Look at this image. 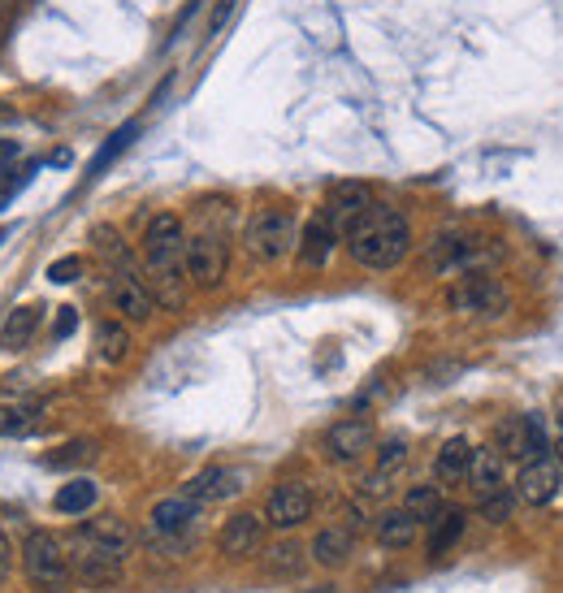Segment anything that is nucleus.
<instances>
[{
    "label": "nucleus",
    "instance_id": "obj_1",
    "mask_svg": "<svg viewBox=\"0 0 563 593\" xmlns=\"http://www.w3.org/2000/svg\"><path fill=\"white\" fill-rule=\"evenodd\" d=\"M130 542L135 537H130V528L121 524L118 515H96V520H87L82 528L70 533L66 554H70V567H75V576L82 585L109 590V585L121 581V563L130 554Z\"/></svg>",
    "mask_w": 563,
    "mask_h": 593
},
{
    "label": "nucleus",
    "instance_id": "obj_2",
    "mask_svg": "<svg viewBox=\"0 0 563 593\" xmlns=\"http://www.w3.org/2000/svg\"><path fill=\"white\" fill-rule=\"evenodd\" d=\"M407 243H412L407 217L386 204H368L360 221L347 230V251L364 269H395L407 256Z\"/></svg>",
    "mask_w": 563,
    "mask_h": 593
},
{
    "label": "nucleus",
    "instance_id": "obj_3",
    "mask_svg": "<svg viewBox=\"0 0 563 593\" xmlns=\"http://www.w3.org/2000/svg\"><path fill=\"white\" fill-rule=\"evenodd\" d=\"M22 572L31 581L36 593H66L75 581V567H70V554L66 546L52 537V533H31L27 546H22Z\"/></svg>",
    "mask_w": 563,
    "mask_h": 593
},
{
    "label": "nucleus",
    "instance_id": "obj_4",
    "mask_svg": "<svg viewBox=\"0 0 563 593\" xmlns=\"http://www.w3.org/2000/svg\"><path fill=\"white\" fill-rule=\"evenodd\" d=\"M243 243H247V251H251L256 260L274 265V260H282V256L299 243V235H295V217L282 213V208H265V213H256V217L247 221Z\"/></svg>",
    "mask_w": 563,
    "mask_h": 593
},
{
    "label": "nucleus",
    "instance_id": "obj_5",
    "mask_svg": "<svg viewBox=\"0 0 563 593\" xmlns=\"http://www.w3.org/2000/svg\"><path fill=\"white\" fill-rule=\"evenodd\" d=\"M182 265H187V277L200 290H213V286H221V277L230 269V247H226V238L217 235V230L196 235L182 247Z\"/></svg>",
    "mask_w": 563,
    "mask_h": 593
},
{
    "label": "nucleus",
    "instance_id": "obj_6",
    "mask_svg": "<svg viewBox=\"0 0 563 593\" xmlns=\"http://www.w3.org/2000/svg\"><path fill=\"white\" fill-rule=\"evenodd\" d=\"M560 485H563L560 464L546 459V455L524 459L521 476H516V494H521V503H529V507H546V503L560 494Z\"/></svg>",
    "mask_w": 563,
    "mask_h": 593
},
{
    "label": "nucleus",
    "instance_id": "obj_7",
    "mask_svg": "<svg viewBox=\"0 0 563 593\" xmlns=\"http://www.w3.org/2000/svg\"><path fill=\"white\" fill-rule=\"evenodd\" d=\"M109 299H113V308H118L121 317L130 320H148L152 317V290H148V281L139 277V269H109Z\"/></svg>",
    "mask_w": 563,
    "mask_h": 593
},
{
    "label": "nucleus",
    "instance_id": "obj_8",
    "mask_svg": "<svg viewBox=\"0 0 563 593\" xmlns=\"http://www.w3.org/2000/svg\"><path fill=\"white\" fill-rule=\"evenodd\" d=\"M308 515H313V490L304 481H282L278 490L269 494V503H265V520L274 528H295Z\"/></svg>",
    "mask_w": 563,
    "mask_h": 593
},
{
    "label": "nucleus",
    "instance_id": "obj_9",
    "mask_svg": "<svg viewBox=\"0 0 563 593\" xmlns=\"http://www.w3.org/2000/svg\"><path fill=\"white\" fill-rule=\"evenodd\" d=\"M503 304H507L503 286L485 274H473L451 286V308H455V313H498Z\"/></svg>",
    "mask_w": 563,
    "mask_h": 593
},
{
    "label": "nucleus",
    "instance_id": "obj_10",
    "mask_svg": "<svg viewBox=\"0 0 563 593\" xmlns=\"http://www.w3.org/2000/svg\"><path fill=\"white\" fill-rule=\"evenodd\" d=\"M368 204H373V196H368L364 182H338V187L329 191V199H325V221H329L338 235H347V230L364 217Z\"/></svg>",
    "mask_w": 563,
    "mask_h": 593
},
{
    "label": "nucleus",
    "instance_id": "obj_11",
    "mask_svg": "<svg viewBox=\"0 0 563 593\" xmlns=\"http://www.w3.org/2000/svg\"><path fill=\"white\" fill-rule=\"evenodd\" d=\"M373 446V425L368 421H338L329 434H325V455L334 459V464H356L364 451Z\"/></svg>",
    "mask_w": 563,
    "mask_h": 593
},
{
    "label": "nucleus",
    "instance_id": "obj_12",
    "mask_svg": "<svg viewBox=\"0 0 563 593\" xmlns=\"http://www.w3.org/2000/svg\"><path fill=\"white\" fill-rule=\"evenodd\" d=\"M260 537H265V520H260V515H251V512H239L221 524L217 546H221L226 559H247V554H256Z\"/></svg>",
    "mask_w": 563,
    "mask_h": 593
},
{
    "label": "nucleus",
    "instance_id": "obj_13",
    "mask_svg": "<svg viewBox=\"0 0 563 593\" xmlns=\"http://www.w3.org/2000/svg\"><path fill=\"white\" fill-rule=\"evenodd\" d=\"M243 490V473L235 468H204L200 476L187 481V498L191 503H221V498H235Z\"/></svg>",
    "mask_w": 563,
    "mask_h": 593
},
{
    "label": "nucleus",
    "instance_id": "obj_14",
    "mask_svg": "<svg viewBox=\"0 0 563 593\" xmlns=\"http://www.w3.org/2000/svg\"><path fill=\"white\" fill-rule=\"evenodd\" d=\"M468 481H473L477 498L498 494V490H503V481H507V464H503V455H498V451H490V446H477V451H473V459H468Z\"/></svg>",
    "mask_w": 563,
    "mask_h": 593
},
{
    "label": "nucleus",
    "instance_id": "obj_15",
    "mask_svg": "<svg viewBox=\"0 0 563 593\" xmlns=\"http://www.w3.org/2000/svg\"><path fill=\"white\" fill-rule=\"evenodd\" d=\"M196 507H200V503H191L187 494L157 503V507H152V537H182V533L191 528V520H196Z\"/></svg>",
    "mask_w": 563,
    "mask_h": 593
},
{
    "label": "nucleus",
    "instance_id": "obj_16",
    "mask_svg": "<svg viewBox=\"0 0 563 593\" xmlns=\"http://www.w3.org/2000/svg\"><path fill=\"white\" fill-rule=\"evenodd\" d=\"M334 243H338V230L322 217H313L308 226H304V235H299V260L308 265V269H322L325 260H329V251H334Z\"/></svg>",
    "mask_w": 563,
    "mask_h": 593
},
{
    "label": "nucleus",
    "instance_id": "obj_17",
    "mask_svg": "<svg viewBox=\"0 0 563 593\" xmlns=\"http://www.w3.org/2000/svg\"><path fill=\"white\" fill-rule=\"evenodd\" d=\"M416 533H421V520L399 507V512H386L377 520V542L386 546V551H407L412 542H416Z\"/></svg>",
    "mask_w": 563,
    "mask_h": 593
},
{
    "label": "nucleus",
    "instance_id": "obj_18",
    "mask_svg": "<svg viewBox=\"0 0 563 593\" xmlns=\"http://www.w3.org/2000/svg\"><path fill=\"white\" fill-rule=\"evenodd\" d=\"M36 325H40V308H18V313H9L4 325H0V347H4V352H27L31 338H36Z\"/></svg>",
    "mask_w": 563,
    "mask_h": 593
},
{
    "label": "nucleus",
    "instance_id": "obj_19",
    "mask_svg": "<svg viewBox=\"0 0 563 593\" xmlns=\"http://www.w3.org/2000/svg\"><path fill=\"white\" fill-rule=\"evenodd\" d=\"M464 512L460 507H443V512L429 520V554L438 559V554H446L460 537H464Z\"/></svg>",
    "mask_w": 563,
    "mask_h": 593
},
{
    "label": "nucleus",
    "instance_id": "obj_20",
    "mask_svg": "<svg viewBox=\"0 0 563 593\" xmlns=\"http://www.w3.org/2000/svg\"><path fill=\"white\" fill-rule=\"evenodd\" d=\"M468 459H473V446L464 437H451V442H443V451L434 459V473H438L443 485H455V481L468 476Z\"/></svg>",
    "mask_w": 563,
    "mask_h": 593
},
{
    "label": "nucleus",
    "instance_id": "obj_21",
    "mask_svg": "<svg viewBox=\"0 0 563 593\" xmlns=\"http://www.w3.org/2000/svg\"><path fill=\"white\" fill-rule=\"evenodd\" d=\"M182 247H187V238H182V221H178L174 213H161V217L148 221V230H144V251H182Z\"/></svg>",
    "mask_w": 563,
    "mask_h": 593
},
{
    "label": "nucleus",
    "instance_id": "obj_22",
    "mask_svg": "<svg viewBox=\"0 0 563 593\" xmlns=\"http://www.w3.org/2000/svg\"><path fill=\"white\" fill-rule=\"evenodd\" d=\"M352 546H356L352 528H322L317 542H313V559H317L322 567H343L347 554H352Z\"/></svg>",
    "mask_w": 563,
    "mask_h": 593
},
{
    "label": "nucleus",
    "instance_id": "obj_23",
    "mask_svg": "<svg viewBox=\"0 0 563 593\" xmlns=\"http://www.w3.org/2000/svg\"><path fill=\"white\" fill-rule=\"evenodd\" d=\"M96 481H87V476H75L70 485H61L57 490V512L61 515H82V512H91L96 507Z\"/></svg>",
    "mask_w": 563,
    "mask_h": 593
},
{
    "label": "nucleus",
    "instance_id": "obj_24",
    "mask_svg": "<svg viewBox=\"0 0 563 593\" xmlns=\"http://www.w3.org/2000/svg\"><path fill=\"white\" fill-rule=\"evenodd\" d=\"M40 425V403H9L0 407V437H27Z\"/></svg>",
    "mask_w": 563,
    "mask_h": 593
},
{
    "label": "nucleus",
    "instance_id": "obj_25",
    "mask_svg": "<svg viewBox=\"0 0 563 593\" xmlns=\"http://www.w3.org/2000/svg\"><path fill=\"white\" fill-rule=\"evenodd\" d=\"M96 347H100V356L118 364V359L130 356V334L121 329L118 320H100V325H96Z\"/></svg>",
    "mask_w": 563,
    "mask_h": 593
},
{
    "label": "nucleus",
    "instance_id": "obj_26",
    "mask_svg": "<svg viewBox=\"0 0 563 593\" xmlns=\"http://www.w3.org/2000/svg\"><path fill=\"white\" fill-rule=\"evenodd\" d=\"M403 507L416 515V520H434V515L443 512V494H438V485H412L407 498H403Z\"/></svg>",
    "mask_w": 563,
    "mask_h": 593
},
{
    "label": "nucleus",
    "instance_id": "obj_27",
    "mask_svg": "<svg viewBox=\"0 0 563 593\" xmlns=\"http://www.w3.org/2000/svg\"><path fill=\"white\" fill-rule=\"evenodd\" d=\"M87 459H96V442H66L61 451L43 455V468H79Z\"/></svg>",
    "mask_w": 563,
    "mask_h": 593
},
{
    "label": "nucleus",
    "instance_id": "obj_28",
    "mask_svg": "<svg viewBox=\"0 0 563 593\" xmlns=\"http://www.w3.org/2000/svg\"><path fill=\"white\" fill-rule=\"evenodd\" d=\"M498 451H512L516 459H529V421L524 416L498 425Z\"/></svg>",
    "mask_w": 563,
    "mask_h": 593
},
{
    "label": "nucleus",
    "instance_id": "obj_29",
    "mask_svg": "<svg viewBox=\"0 0 563 593\" xmlns=\"http://www.w3.org/2000/svg\"><path fill=\"white\" fill-rule=\"evenodd\" d=\"M135 135H139V126H135V121H126V126H121L118 135H109V144L100 148V157L91 160V174H100V169H105V165H109V160H113V157H118V152H126Z\"/></svg>",
    "mask_w": 563,
    "mask_h": 593
},
{
    "label": "nucleus",
    "instance_id": "obj_30",
    "mask_svg": "<svg viewBox=\"0 0 563 593\" xmlns=\"http://www.w3.org/2000/svg\"><path fill=\"white\" fill-rule=\"evenodd\" d=\"M299 567H304V551L295 542H282V546L269 551V572L286 576V572H299Z\"/></svg>",
    "mask_w": 563,
    "mask_h": 593
},
{
    "label": "nucleus",
    "instance_id": "obj_31",
    "mask_svg": "<svg viewBox=\"0 0 563 593\" xmlns=\"http://www.w3.org/2000/svg\"><path fill=\"white\" fill-rule=\"evenodd\" d=\"M482 515L490 520V524H503V520H512V494H507V490H498V494H485Z\"/></svg>",
    "mask_w": 563,
    "mask_h": 593
},
{
    "label": "nucleus",
    "instance_id": "obj_32",
    "mask_svg": "<svg viewBox=\"0 0 563 593\" xmlns=\"http://www.w3.org/2000/svg\"><path fill=\"white\" fill-rule=\"evenodd\" d=\"M75 277H82V256H61V260L48 265V281H57V286H66Z\"/></svg>",
    "mask_w": 563,
    "mask_h": 593
},
{
    "label": "nucleus",
    "instance_id": "obj_33",
    "mask_svg": "<svg viewBox=\"0 0 563 593\" xmlns=\"http://www.w3.org/2000/svg\"><path fill=\"white\" fill-rule=\"evenodd\" d=\"M403 459H407V446H403L399 437H395V442H386V446H382V455H377V473L391 476L403 464Z\"/></svg>",
    "mask_w": 563,
    "mask_h": 593
},
{
    "label": "nucleus",
    "instance_id": "obj_34",
    "mask_svg": "<svg viewBox=\"0 0 563 593\" xmlns=\"http://www.w3.org/2000/svg\"><path fill=\"white\" fill-rule=\"evenodd\" d=\"M524 421H529V459L546 455V425H542V416H524Z\"/></svg>",
    "mask_w": 563,
    "mask_h": 593
},
{
    "label": "nucleus",
    "instance_id": "obj_35",
    "mask_svg": "<svg viewBox=\"0 0 563 593\" xmlns=\"http://www.w3.org/2000/svg\"><path fill=\"white\" fill-rule=\"evenodd\" d=\"M230 13H235V0H221V4H217V13H213V22H208V31L217 36V31L230 22Z\"/></svg>",
    "mask_w": 563,
    "mask_h": 593
},
{
    "label": "nucleus",
    "instance_id": "obj_36",
    "mask_svg": "<svg viewBox=\"0 0 563 593\" xmlns=\"http://www.w3.org/2000/svg\"><path fill=\"white\" fill-rule=\"evenodd\" d=\"M75 325H79L75 308H61V317H57V329H52V334H57V338H70V334H75Z\"/></svg>",
    "mask_w": 563,
    "mask_h": 593
},
{
    "label": "nucleus",
    "instance_id": "obj_37",
    "mask_svg": "<svg viewBox=\"0 0 563 593\" xmlns=\"http://www.w3.org/2000/svg\"><path fill=\"white\" fill-rule=\"evenodd\" d=\"M9 559H13V554H9V542H4V533H0V581H4V572H9Z\"/></svg>",
    "mask_w": 563,
    "mask_h": 593
},
{
    "label": "nucleus",
    "instance_id": "obj_38",
    "mask_svg": "<svg viewBox=\"0 0 563 593\" xmlns=\"http://www.w3.org/2000/svg\"><path fill=\"white\" fill-rule=\"evenodd\" d=\"M560 429H563V407H560Z\"/></svg>",
    "mask_w": 563,
    "mask_h": 593
},
{
    "label": "nucleus",
    "instance_id": "obj_39",
    "mask_svg": "<svg viewBox=\"0 0 563 593\" xmlns=\"http://www.w3.org/2000/svg\"><path fill=\"white\" fill-rule=\"evenodd\" d=\"M560 446H563V442H560Z\"/></svg>",
    "mask_w": 563,
    "mask_h": 593
}]
</instances>
